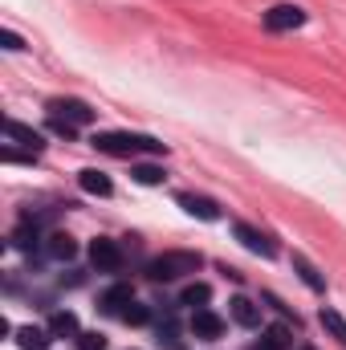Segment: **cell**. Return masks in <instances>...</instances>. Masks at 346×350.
<instances>
[{
    "mask_svg": "<svg viewBox=\"0 0 346 350\" xmlns=\"http://www.w3.org/2000/svg\"><path fill=\"white\" fill-rule=\"evenodd\" d=\"M102 155L114 159H135V155H168V143H159L155 135H127V131H106L90 139Z\"/></svg>",
    "mask_w": 346,
    "mask_h": 350,
    "instance_id": "cell-1",
    "label": "cell"
},
{
    "mask_svg": "<svg viewBox=\"0 0 346 350\" xmlns=\"http://www.w3.org/2000/svg\"><path fill=\"white\" fill-rule=\"evenodd\" d=\"M200 253H187V249H168V253H159L155 261L147 265V277L151 281H179V277H191V273H200Z\"/></svg>",
    "mask_w": 346,
    "mask_h": 350,
    "instance_id": "cell-2",
    "label": "cell"
},
{
    "mask_svg": "<svg viewBox=\"0 0 346 350\" xmlns=\"http://www.w3.org/2000/svg\"><path fill=\"white\" fill-rule=\"evenodd\" d=\"M122 249H118V241H106V237H98V241H90V265L98 269V273H118L122 269Z\"/></svg>",
    "mask_w": 346,
    "mask_h": 350,
    "instance_id": "cell-3",
    "label": "cell"
},
{
    "mask_svg": "<svg viewBox=\"0 0 346 350\" xmlns=\"http://www.w3.org/2000/svg\"><path fill=\"white\" fill-rule=\"evenodd\" d=\"M302 25H306V8H297V4H273L265 12L269 33H289V29H302Z\"/></svg>",
    "mask_w": 346,
    "mask_h": 350,
    "instance_id": "cell-4",
    "label": "cell"
},
{
    "mask_svg": "<svg viewBox=\"0 0 346 350\" xmlns=\"http://www.w3.org/2000/svg\"><path fill=\"white\" fill-rule=\"evenodd\" d=\"M49 114H53V118H66V122H74L78 131L94 122V110H90L82 98H53V102H49Z\"/></svg>",
    "mask_w": 346,
    "mask_h": 350,
    "instance_id": "cell-5",
    "label": "cell"
},
{
    "mask_svg": "<svg viewBox=\"0 0 346 350\" xmlns=\"http://www.w3.org/2000/svg\"><path fill=\"white\" fill-rule=\"evenodd\" d=\"M237 241L249 249V253H257V257H277V241L269 237V232H261V228H253V224H245V220H237Z\"/></svg>",
    "mask_w": 346,
    "mask_h": 350,
    "instance_id": "cell-6",
    "label": "cell"
},
{
    "mask_svg": "<svg viewBox=\"0 0 346 350\" xmlns=\"http://www.w3.org/2000/svg\"><path fill=\"white\" fill-rule=\"evenodd\" d=\"M175 204L187 212V216H200V220H220V204L212 196H196V191H179Z\"/></svg>",
    "mask_w": 346,
    "mask_h": 350,
    "instance_id": "cell-7",
    "label": "cell"
},
{
    "mask_svg": "<svg viewBox=\"0 0 346 350\" xmlns=\"http://www.w3.org/2000/svg\"><path fill=\"white\" fill-rule=\"evenodd\" d=\"M191 334H196V338H204V342H216V338L224 334V318H220V314H212V310L204 306V310H196V314H191Z\"/></svg>",
    "mask_w": 346,
    "mask_h": 350,
    "instance_id": "cell-8",
    "label": "cell"
},
{
    "mask_svg": "<svg viewBox=\"0 0 346 350\" xmlns=\"http://www.w3.org/2000/svg\"><path fill=\"white\" fill-rule=\"evenodd\" d=\"M4 135H8V143H21V147H29L33 155H41V151H45V139H41V131L25 126V122H16V118H8V122H4Z\"/></svg>",
    "mask_w": 346,
    "mask_h": 350,
    "instance_id": "cell-9",
    "label": "cell"
},
{
    "mask_svg": "<svg viewBox=\"0 0 346 350\" xmlns=\"http://www.w3.org/2000/svg\"><path fill=\"white\" fill-rule=\"evenodd\" d=\"M131 301H135V289H131V285H114V289H106V293H102V314L122 318Z\"/></svg>",
    "mask_w": 346,
    "mask_h": 350,
    "instance_id": "cell-10",
    "label": "cell"
},
{
    "mask_svg": "<svg viewBox=\"0 0 346 350\" xmlns=\"http://www.w3.org/2000/svg\"><path fill=\"white\" fill-rule=\"evenodd\" d=\"M228 314H232V322H241V326H261V306L253 297H232L228 301Z\"/></svg>",
    "mask_w": 346,
    "mask_h": 350,
    "instance_id": "cell-11",
    "label": "cell"
},
{
    "mask_svg": "<svg viewBox=\"0 0 346 350\" xmlns=\"http://www.w3.org/2000/svg\"><path fill=\"white\" fill-rule=\"evenodd\" d=\"M49 334H53V338H78V334H82L78 314H74V310H57V314L49 318Z\"/></svg>",
    "mask_w": 346,
    "mask_h": 350,
    "instance_id": "cell-12",
    "label": "cell"
},
{
    "mask_svg": "<svg viewBox=\"0 0 346 350\" xmlns=\"http://www.w3.org/2000/svg\"><path fill=\"white\" fill-rule=\"evenodd\" d=\"M49 342H53L49 326H45V330H41V326H21V330H16V347L21 350H49Z\"/></svg>",
    "mask_w": 346,
    "mask_h": 350,
    "instance_id": "cell-13",
    "label": "cell"
},
{
    "mask_svg": "<svg viewBox=\"0 0 346 350\" xmlns=\"http://www.w3.org/2000/svg\"><path fill=\"white\" fill-rule=\"evenodd\" d=\"M78 183H82V191H90V196H110V191H114L110 175L98 172V167H86V172L78 175Z\"/></svg>",
    "mask_w": 346,
    "mask_h": 350,
    "instance_id": "cell-14",
    "label": "cell"
},
{
    "mask_svg": "<svg viewBox=\"0 0 346 350\" xmlns=\"http://www.w3.org/2000/svg\"><path fill=\"white\" fill-rule=\"evenodd\" d=\"M293 269H297V277H302V281H306V285H310L314 293H322V289H326V277L318 273V265L306 261L302 253H293Z\"/></svg>",
    "mask_w": 346,
    "mask_h": 350,
    "instance_id": "cell-15",
    "label": "cell"
},
{
    "mask_svg": "<svg viewBox=\"0 0 346 350\" xmlns=\"http://www.w3.org/2000/svg\"><path fill=\"white\" fill-rule=\"evenodd\" d=\"M208 301H212V285H204V281H196L179 293V306H191V310H204Z\"/></svg>",
    "mask_w": 346,
    "mask_h": 350,
    "instance_id": "cell-16",
    "label": "cell"
},
{
    "mask_svg": "<svg viewBox=\"0 0 346 350\" xmlns=\"http://www.w3.org/2000/svg\"><path fill=\"white\" fill-rule=\"evenodd\" d=\"M131 179L135 183H143V187H155V183H163L168 172L163 167H155V163H131Z\"/></svg>",
    "mask_w": 346,
    "mask_h": 350,
    "instance_id": "cell-17",
    "label": "cell"
},
{
    "mask_svg": "<svg viewBox=\"0 0 346 350\" xmlns=\"http://www.w3.org/2000/svg\"><path fill=\"white\" fill-rule=\"evenodd\" d=\"M74 253H78L74 237H66V232H53V237H49V257H53V261H70Z\"/></svg>",
    "mask_w": 346,
    "mask_h": 350,
    "instance_id": "cell-18",
    "label": "cell"
},
{
    "mask_svg": "<svg viewBox=\"0 0 346 350\" xmlns=\"http://www.w3.org/2000/svg\"><path fill=\"white\" fill-rule=\"evenodd\" d=\"M289 342H293L289 326H269V330H265V350H285Z\"/></svg>",
    "mask_w": 346,
    "mask_h": 350,
    "instance_id": "cell-19",
    "label": "cell"
},
{
    "mask_svg": "<svg viewBox=\"0 0 346 350\" xmlns=\"http://www.w3.org/2000/svg\"><path fill=\"white\" fill-rule=\"evenodd\" d=\"M322 326H326V330H330V334L346 347V322H343V314H338V310H322Z\"/></svg>",
    "mask_w": 346,
    "mask_h": 350,
    "instance_id": "cell-20",
    "label": "cell"
},
{
    "mask_svg": "<svg viewBox=\"0 0 346 350\" xmlns=\"http://www.w3.org/2000/svg\"><path fill=\"white\" fill-rule=\"evenodd\" d=\"M122 322L143 326V322H151V310H147V306H139V301H131V306H127V314H122Z\"/></svg>",
    "mask_w": 346,
    "mask_h": 350,
    "instance_id": "cell-21",
    "label": "cell"
},
{
    "mask_svg": "<svg viewBox=\"0 0 346 350\" xmlns=\"http://www.w3.org/2000/svg\"><path fill=\"white\" fill-rule=\"evenodd\" d=\"M78 350H106V338L94 334V330H82V334H78Z\"/></svg>",
    "mask_w": 346,
    "mask_h": 350,
    "instance_id": "cell-22",
    "label": "cell"
},
{
    "mask_svg": "<svg viewBox=\"0 0 346 350\" xmlns=\"http://www.w3.org/2000/svg\"><path fill=\"white\" fill-rule=\"evenodd\" d=\"M49 131H53L57 139H74V135H78V126H74V122H66V118H53V114H49Z\"/></svg>",
    "mask_w": 346,
    "mask_h": 350,
    "instance_id": "cell-23",
    "label": "cell"
},
{
    "mask_svg": "<svg viewBox=\"0 0 346 350\" xmlns=\"http://www.w3.org/2000/svg\"><path fill=\"white\" fill-rule=\"evenodd\" d=\"M0 41H4V49H25V41H21L12 29H0Z\"/></svg>",
    "mask_w": 346,
    "mask_h": 350,
    "instance_id": "cell-24",
    "label": "cell"
}]
</instances>
